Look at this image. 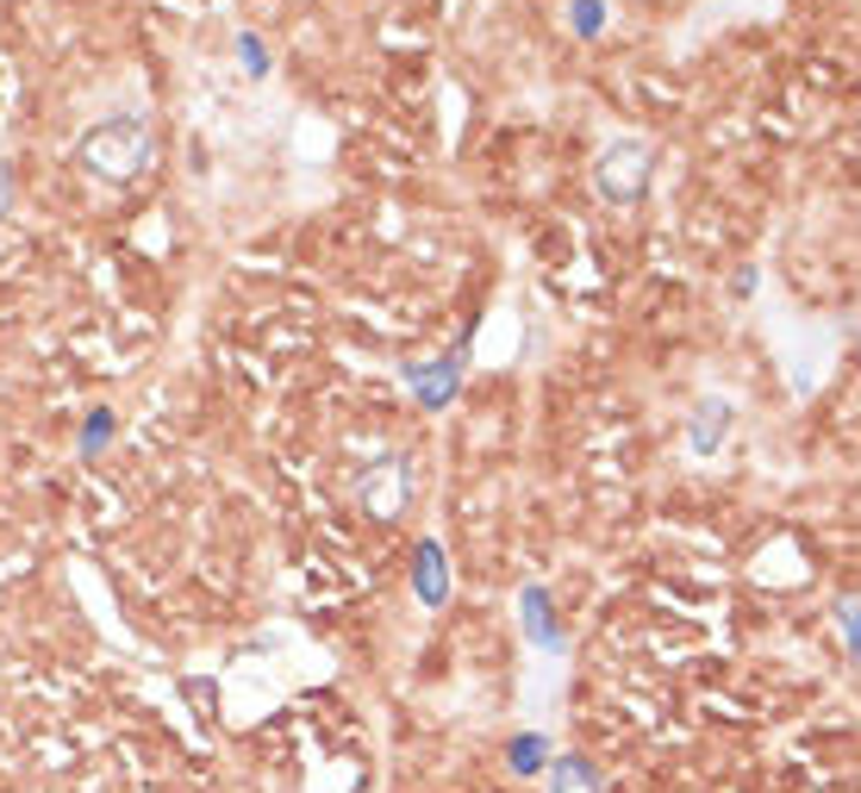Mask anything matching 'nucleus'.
<instances>
[{
	"mask_svg": "<svg viewBox=\"0 0 861 793\" xmlns=\"http://www.w3.org/2000/svg\"><path fill=\"white\" fill-rule=\"evenodd\" d=\"M76 157H81V169L100 175L107 188H131V182L157 163V138H150V126H144V119L112 112V119H95V126L81 131Z\"/></svg>",
	"mask_w": 861,
	"mask_h": 793,
	"instance_id": "f257e3e1",
	"label": "nucleus"
},
{
	"mask_svg": "<svg viewBox=\"0 0 861 793\" xmlns=\"http://www.w3.org/2000/svg\"><path fill=\"white\" fill-rule=\"evenodd\" d=\"M649 169H656V150H649L643 138H618V144L599 150L594 182H599V194H606L611 207H630V200L649 188Z\"/></svg>",
	"mask_w": 861,
	"mask_h": 793,
	"instance_id": "7ed1b4c3",
	"label": "nucleus"
},
{
	"mask_svg": "<svg viewBox=\"0 0 861 793\" xmlns=\"http://www.w3.org/2000/svg\"><path fill=\"white\" fill-rule=\"evenodd\" d=\"M107 431H112V413L88 419V431H81V444H88V457H95V450H100V444H107Z\"/></svg>",
	"mask_w": 861,
	"mask_h": 793,
	"instance_id": "9d476101",
	"label": "nucleus"
},
{
	"mask_svg": "<svg viewBox=\"0 0 861 793\" xmlns=\"http://www.w3.org/2000/svg\"><path fill=\"white\" fill-rule=\"evenodd\" d=\"M412 388H419L424 407H443V400L456 394V363H443V369H412Z\"/></svg>",
	"mask_w": 861,
	"mask_h": 793,
	"instance_id": "423d86ee",
	"label": "nucleus"
},
{
	"mask_svg": "<svg viewBox=\"0 0 861 793\" xmlns=\"http://www.w3.org/2000/svg\"><path fill=\"white\" fill-rule=\"evenodd\" d=\"M836 625H843V650L855 656V600H836Z\"/></svg>",
	"mask_w": 861,
	"mask_h": 793,
	"instance_id": "9b49d317",
	"label": "nucleus"
},
{
	"mask_svg": "<svg viewBox=\"0 0 861 793\" xmlns=\"http://www.w3.org/2000/svg\"><path fill=\"white\" fill-rule=\"evenodd\" d=\"M356 500L369 519H407L412 507V462L400 450H381L356 469Z\"/></svg>",
	"mask_w": 861,
	"mask_h": 793,
	"instance_id": "f03ea898",
	"label": "nucleus"
},
{
	"mask_svg": "<svg viewBox=\"0 0 861 793\" xmlns=\"http://www.w3.org/2000/svg\"><path fill=\"white\" fill-rule=\"evenodd\" d=\"M556 793H599V775L580 756H562L556 762Z\"/></svg>",
	"mask_w": 861,
	"mask_h": 793,
	"instance_id": "0eeeda50",
	"label": "nucleus"
},
{
	"mask_svg": "<svg viewBox=\"0 0 861 793\" xmlns=\"http://www.w3.org/2000/svg\"><path fill=\"white\" fill-rule=\"evenodd\" d=\"M443 594H450V569H443L438 544H424V550H419V600L424 606H443Z\"/></svg>",
	"mask_w": 861,
	"mask_h": 793,
	"instance_id": "20e7f679",
	"label": "nucleus"
},
{
	"mask_svg": "<svg viewBox=\"0 0 861 793\" xmlns=\"http://www.w3.org/2000/svg\"><path fill=\"white\" fill-rule=\"evenodd\" d=\"M599 19H606V7H599V0H580V7H575V26H580V32H599Z\"/></svg>",
	"mask_w": 861,
	"mask_h": 793,
	"instance_id": "f8f14e48",
	"label": "nucleus"
},
{
	"mask_svg": "<svg viewBox=\"0 0 861 793\" xmlns=\"http://www.w3.org/2000/svg\"><path fill=\"white\" fill-rule=\"evenodd\" d=\"M525 625H531V637H537V644H556V619H549L544 587H531V594H525Z\"/></svg>",
	"mask_w": 861,
	"mask_h": 793,
	"instance_id": "6e6552de",
	"label": "nucleus"
},
{
	"mask_svg": "<svg viewBox=\"0 0 861 793\" xmlns=\"http://www.w3.org/2000/svg\"><path fill=\"white\" fill-rule=\"evenodd\" d=\"M724 425H731V407H724V400H705V407H699V425H693V450H699V457H712V450H718V438H724Z\"/></svg>",
	"mask_w": 861,
	"mask_h": 793,
	"instance_id": "39448f33",
	"label": "nucleus"
},
{
	"mask_svg": "<svg viewBox=\"0 0 861 793\" xmlns=\"http://www.w3.org/2000/svg\"><path fill=\"white\" fill-rule=\"evenodd\" d=\"M544 756H549L544 737H518V744H512V768H518V775H531V768H537Z\"/></svg>",
	"mask_w": 861,
	"mask_h": 793,
	"instance_id": "1a4fd4ad",
	"label": "nucleus"
}]
</instances>
